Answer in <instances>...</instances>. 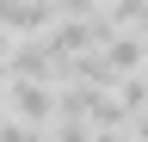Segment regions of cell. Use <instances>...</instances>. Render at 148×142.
I'll return each instance as SVG.
<instances>
[{"label": "cell", "instance_id": "3957f363", "mask_svg": "<svg viewBox=\"0 0 148 142\" xmlns=\"http://www.w3.org/2000/svg\"><path fill=\"white\" fill-rule=\"evenodd\" d=\"M105 62L117 68V74H148V37H136V31H117V37L105 43Z\"/></svg>", "mask_w": 148, "mask_h": 142}, {"label": "cell", "instance_id": "5b68a950", "mask_svg": "<svg viewBox=\"0 0 148 142\" xmlns=\"http://www.w3.org/2000/svg\"><path fill=\"white\" fill-rule=\"evenodd\" d=\"M49 136H56V142H99V130H92L86 117H56Z\"/></svg>", "mask_w": 148, "mask_h": 142}, {"label": "cell", "instance_id": "ba28073f", "mask_svg": "<svg viewBox=\"0 0 148 142\" xmlns=\"http://www.w3.org/2000/svg\"><path fill=\"white\" fill-rule=\"evenodd\" d=\"M12 43H18V37H6V31H0V62H12Z\"/></svg>", "mask_w": 148, "mask_h": 142}, {"label": "cell", "instance_id": "8992f818", "mask_svg": "<svg viewBox=\"0 0 148 142\" xmlns=\"http://www.w3.org/2000/svg\"><path fill=\"white\" fill-rule=\"evenodd\" d=\"M0 142H56V136H49V130H37V123L6 117V123H0Z\"/></svg>", "mask_w": 148, "mask_h": 142}, {"label": "cell", "instance_id": "277c9868", "mask_svg": "<svg viewBox=\"0 0 148 142\" xmlns=\"http://www.w3.org/2000/svg\"><path fill=\"white\" fill-rule=\"evenodd\" d=\"M111 19H117V31L148 37V0H111Z\"/></svg>", "mask_w": 148, "mask_h": 142}, {"label": "cell", "instance_id": "6da1fadb", "mask_svg": "<svg viewBox=\"0 0 148 142\" xmlns=\"http://www.w3.org/2000/svg\"><path fill=\"white\" fill-rule=\"evenodd\" d=\"M6 117L37 123V130H56V117H62V93L43 86V80H12V93H6Z\"/></svg>", "mask_w": 148, "mask_h": 142}, {"label": "cell", "instance_id": "52a82bcc", "mask_svg": "<svg viewBox=\"0 0 148 142\" xmlns=\"http://www.w3.org/2000/svg\"><path fill=\"white\" fill-rule=\"evenodd\" d=\"M49 6H56V19H99V0H49Z\"/></svg>", "mask_w": 148, "mask_h": 142}, {"label": "cell", "instance_id": "7a4b0ae2", "mask_svg": "<svg viewBox=\"0 0 148 142\" xmlns=\"http://www.w3.org/2000/svg\"><path fill=\"white\" fill-rule=\"evenodd\" d=\"M62 25L49 0H0V31L6 37H49Z\"/></svg>", "mask_w": 148, "mask_h": 142}]
</instances>
